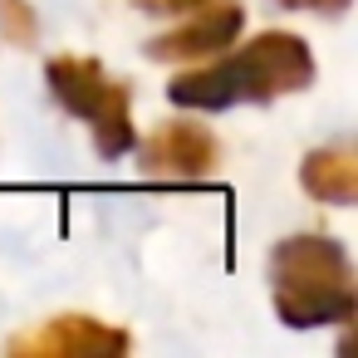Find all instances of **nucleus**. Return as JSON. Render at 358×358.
I'll return each mask as SVG.
<instances>
[{
  "mask_svg": "<svg viewBox=\"0 0 358 358\" xmlns=\"http://www.w3.org/2000/svg\"><path fill=\"white\" fill-rule=\"evenodd\" d=\"M309 84H314L309 45L289 30H265L245 50H236V55H226L206 69L177 74L167 84V94H172L177 108L216 113V108H236V103H270V99H285V94H304Z\"/></svg>",
  "mask_w": 358,
  "mask_h": 358,
  "instance_id": "f257e3e1",
  "label": "nucleus"
},
{
  "mask_svg": "<svg viewBox=\"0 0 358 358\" xmlns=\"http://www.w3.org/2000/svg\"><path fill=\"white\" fill-rule=\"evenodd\" d=\"M270 294L285 324H348L358 309L353 265L334 236H289L270 250Z\"/></svg>",
  "mask_w": 358,
  "mask_h": 358,
  "instance_id": "f03ea898",
  "label": "nucleus"
},
{
  "mask_svg": "<svg viewBox=\"0 0 358 358\" xmlns=\"http://www.w3.org/2000/svg\"><path fill=\"white\" fill-rule=\"evenodd\" d=\"M50 89L74 118L89 123L99 157L113 162L133 148V89L113 79L99 59H79V55L50 59Z\"/></svg>",
  "mask_w": 358,
  "mask_h": 358,
  "instance_id": "7ed1b4c3",
  "label": "nucleus"
},
{
  "mask_svg": "<svg viewBox=\"0 0 358 358\" xmlns=\"http://www.w3.org/2000/svg\"><path fill=\"white\" fill-rule=\"evenodd\" d=\"M216 138L201 128V123H162L143 148H138V162L152 182H196V177H211L216 172Z\"/></svg>",
  "mask_w": 358,
  "mask_h": 358,
  "instance_id": "20e7f679",
  "label": "nucleus"
},
{
  "mask_svg": "<svg viewBox=\"0 0 358 358\" xmlns=\"http://www.w3.org/2000/svg\"><path fill=\"white\" fill-rule=\"evenodd\" d=\"M10 353H20V358H113V353H128V334L103 319H89V314H59L45 329L15 338Z\"/></svg>",
  "mask_w": 358,
  "mask_h": 358,
  "instance_id": "39448f33",
  "label": "nucleus"
},
{
  "mask_svg": "<svg viewBox=\"0 0 358 358\" xmlns=\"http://www.w3.org/2000/svg\"><path fill=\"white\" fill-rule=\"evenodd\" d=\"M241 25H245L241 0H201V6L192 10L187 25H177V30L148 40V59H167V64H177V59L221 55L226 45H236Z\"/></svg>",
  "mask_w": 358,
  "mask_h": 358,
  "instance_id": "423d86ee",
  "label": "nucleus"
},
{
  "mask_svg": "<svg viewBox=\"0 0 358 358\" xmlns=\"http://www.w3.org/2000/svg\"><path fill=\"white\" fill-rule=\"evenodd\" d=\"M299 182L314 201L329 206H348L358 196V157L348 148H319L299 162Z\"/></svg>",
  "mask_w": 358,
  "mask_h": 358,
  "instance_id": "0eeeda50",
  "label": "nucleus"
},
{
  "mask_svg": "<svg viewBox=\"0 0 358 358\" xmlns=\"http://www.w3.org/2000/svg\"><path fill=\"white\" fill-rule=\"evenodd\" d=\"M0 35L6 45H35L40 40V20L30 0H0Z\"/></svg>",
  "mask_w": 358,
  "mask_h": 358,
  "instance_id": "6e6552de",
  "label": "nucleus"
},
{
  "mask_svg": "<svg viewBox=\"0 0 358 358\" xmlns=\"http://www.w3.org/2000/svg\"><path fill=\"white\" fill-rule=\"evenodd\" d=\"M138 10H148V15H187V10H196L201 0H133Z\"/></svg>",
  "mask_w": 358,
  "mask_h": 358,
  "instance_id": "1a4fd4ad",
  "label": "nucleus"
},
{
  "mask_svg": "<svg viewBox=\"0 0 358 358\" xmlns=\"http://www.w3.org/2000/svg\"><path fill=\"white\" fill-rule=\"evenodd\" d=\"M285 10H324V15H338L348 10V0H280Z\"/></svg>",
  "mask_w": 358,
  "mask_h": 358,
  "instance_id": "9d476101",
  "label": "nucleus"
}]
</instances>
